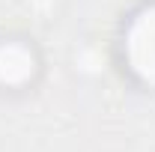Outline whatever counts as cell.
Instances as JSON below:
<instances>
[{
	"instance_id": "2",
	"label": "cell",
	"mask_w": 155,
	"mask_h": 152,
	"mask_svg": "<svg viewBox=\"0 0 155 152\" xmlns=\"http://www.w3.org/2000/svg\"><path fill=\"white\" fill-rule=\"evenodd\" d=\"M39 69L36 51L21 42V39H6L0 42V84L9 90H18L24 84H30Z\"/></svg>"
},
{
	"instance_id": "1",
	"label": "cell",
	"mask_w": 155,
	"mask_h": 152,
	"mask_svg": "<svg viewBox=\"0 0 155 152\" xmlns=\"http://www.w3.org/2000/svg\"><path fill=\"white\" fill-rule=\"evenodd\" d=\"M122 54L128 72L146 87H155V3L143 6L128 21V30L122 36Z\"/></svg>"
}]
</instances>
